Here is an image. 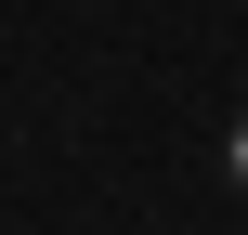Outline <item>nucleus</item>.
Here are the masks:
<instances>
[{
	"instance_id": "f257e3e1",
	"label": "nucleus",
	"mask_w": 248,
	"mask_h": 235,
	"mask_svg": "<svg viewBox=\"0 0 248 235\" xmlns=\"http://www.w3.org/2000/svg\"><path fill=\"white\" fill-rule=\"evenodd\" d=\"M235 183H248V118H235Z\"/></svg>"
}]
</instances>
